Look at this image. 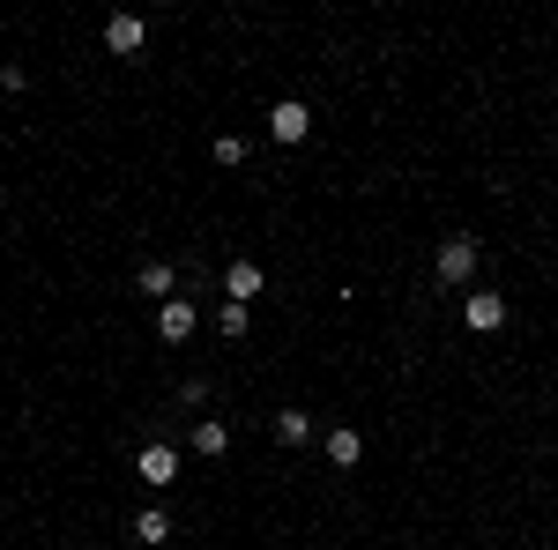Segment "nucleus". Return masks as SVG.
I'll list each match as a JSON object with an SVG mask.
<instances>
[{
    "mask_svg": "<svg viewBox=\"0 0 558 550\" xmlns=\"http://www.w3.org/2000/svg\"><path fill=\"white\" fill-rule=\"evenodd\" d=\"M134 468H142V484H149V491H165V484H179V447L149 439V447L134 454Z\"/></svg>",
    "mask_w": 558,
    "mask_h": 550,
    "instance_id": "obj_2",
    "label": "nucleus"
},
{
    "mask_svg": "<svg viewBox=\"0 0 558 550\" xmlns=\"http://www.w3.org/2000/svg\"><path fill=\"white\" fill-rule=\"evenodd\" d=\"M268 134H276V142H283V149H291V142H305V134H313V112H305L299 97H283V105H276V112H268Z\"/></svg>",
    "mask_w": 558,
    "mask_h": 550,
    "instance_id": "obj_3",
    "label": "nucleus"
},
{
    "mask_svg": "<svg viewBox=\"0 0 558 550\" xmlns=\"http://www.w3.org/2000/svg\"><path fill=\"white\" fill-rule=\"evenodd\" d=\"M276 439L283 447H305L313 439V410H276Z\"/></svg>",
    "mask_w": 558,
    "mask_h": 550,
    "instance_id": "obj_13",
    "label": "nucleus"
},
{
    "mask_svg": "<svg viewBox=\"0 0 558 550\" xmlns=\"http://www.w3.org/2000/svg\"><path fill=\"white\" fill-rule=\"evenodd\" d=\"M462 320H470L476 335H492V328H507V297H499V291H476L470 305H462Z\"/></svg>",
    "mask_w": 558,
    "mask_h": 550,
    "instance_id": "obj_5",
    "label": "nucleus"
},
{
    "mask_svg": "<svg viewBox=\"0 0 558 550\" xmlns=\"http://www.w3.org/2000/svg\"><path fill=\"white\" fill-rule=\"evenodd\" d=\"M246 328H254V305H231V297H223V305H216V335H223V342H239Z\"/></svg>",
    "mask_w": 558,
    "mask_h": 550,
    "instance_id": "obj_12",
    "label": "nucleus"
},
{
    "mask_svg": "<svg viewBox=\"0 0 558 550\" xmlns=\"http://www.w3.org/2000/svg\"><path fill=\"white\" fill-rule=\"evenodd\" d=\"M134 543H142V550L172 543V513H165V506H142V513H134Z\"/></svg>",
    "mask_w": 558,
    "mask_h": 550,
    "instance_id": "obj_8",
    "label": "nucleus"
},
{
    "mask_svg": "<svg viewBox=\"0 0 558 550\" xmlns=\"http://www.w3.org/2000/svg\"><path fill=\"white\" fill-rule=\"evenodd\" d=\"M134 283H142V297H172L179 268H172V260H142V268H134Z\"/></svg>",
    "mask_w": 558,
    "mask_h": 550,
    "instance_id": "obj_11",
    "label": "nucleus"
},
{
    "mask_svg": "<svg viewBox=\"0 0 558 550\" xmlns=\"http://www.w3.org/2000/svg\"><path fill=\"white\" fill-rule=\"evenodd\" d=\"M223 297H231V305H254L260 297V260H231V268H223Z\"/></svg>",
    "mask_w": 558,
    "mask_h": 550,
    "instance_id": "obj_6",
    "label": "nucleus"
},
{
    "mask_svg": "<svg viewBox=\"0 0 558 550\" xmlns=\"http://www.w3.org/2000/svg\"><path fill=\"white\" fill-rule=\"evenodd\" d=\"M328 462H336V468H357V462H365V431L336 424V431H328Z\"/></svg>",
    "mask_w": 558,
    "mask_h": 550,
    "instance_id": "obj_10",
    "label": "nucleus"
},
{
    "mask_svg": "<svg viewBox=\"0 0 558 550\" xmlns=\"http://www.w3.org/2000/svg\"><path fill=\"white\" fill-rule=\"evenodd\" d=\"M142 45H149V23H142V15H112V23H105V52H120V60H134Z\"/></svg>",
    "mask_w": 558,
    "mask_h": 550,
    "instance_id": "obj_4",
    "label": "nucleus"
},
{
    "mask_svg": "<svg viewBox=\"0 0 558 550\" xmlns=\"http://www.w3.org/2000/svg\"><path fill=\"white\" fill-rule=\"evenodd\" d=\"M194 454H202V462H223V454H231V431L216 417H194Z\"/></svg>",
    "mask_w": 558,
    "mask_h": 550,
    "instance_id": "obj_9",
    "label": "nucleus"
},
{
    "mask_svg": "<svg viewBox=\"0 0 558 550\" xmlns=\"http://www.w3.org/2000/svg\"><path fill=\"white\" fill-rule=\"evenodd\" d=\"M216 164H223V171L246 164V134H216Z\"/></svg>",
    "mask_w": 558,
    "mask_h": 550,
    "instance_id": "obj_14",
    "label": "nucleus"
},
{
    "mask_svg": "<svg viewBox=\"0 0 558 550\" xmlns=\"http://www.w3.org/2000/svg\"><path fill=\"white\" fill-rule=\"evenodd\" d=\"M476 260H484V246H476V239H439V260H432L439 291H462V283L476 276Z\"/></svg>",
    "mask_w": 558,
    "mask_h": 550,
    "instance_id": "obj_1",
    "label": "nucleus"
},
{
    "mask_svg": "<svg viewBox=\"0 0 558 550\" xmlns=\"http://www.w3.org/2000/svg\"><path fill=\"white\" fill-rule=\"evenodd\" d=\"M157 335H165V342L194 335V305H186V297H165V305H157Z\"/></svg>",
    "mask_w": 558,
    "mask_h": 550,
    "instance_id": "obj_7",
    "label": "nucleus"
}]
</instances>
